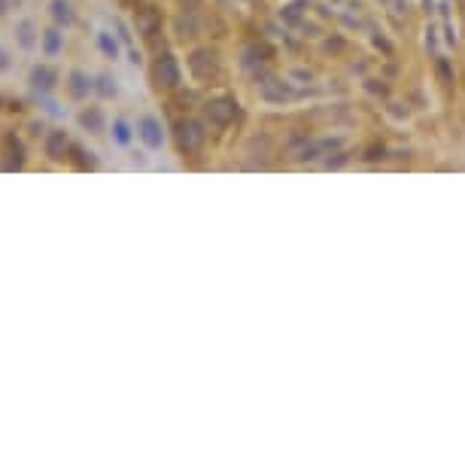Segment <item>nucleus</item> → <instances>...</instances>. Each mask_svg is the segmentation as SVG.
<instances>
[{
  "label": "nucleus",
  "mask_w": 465,
  "mask_h": 465,
  "mask_svg": "<svg viewBox=\"0 0 465 465\" xmlns=\"http://www.w3.org/2000/svg\"><path fill=\"white\" fill-rule=\"evenodd\" d=\"M73 152L79 155V159H76V168H79V170H91V168H95V159H86L88 152H82L79 146H73Z\"/></svg>",
  "instance_id": "19"
},
{
  "label": "nucleus",
  "mask_w": 465,
  "mask_h": 465,
  "mask_svg": "<svg viewBox=\"0 0 465 465\" xmlns=\"http://www.w3.org/2000/svg\"><path fill=\"white\" fill-rule=\"evenodd\" d=\"M52 18H55V25H64V27H67V25L73 22L70 0H52Z\"/></svg>",
  "instance_id": "13"
},
{
  "label": "nucleus",
  "mask_w": 465,
  "mask_h": 465,
  "mask_svg": "<svg viewBox=\"0 0 465 465\" xmlns=\"http://www.w3.org/2000/svg\"><path fill=\"white\" fill-rule=\"evenodd\" d=\"M15 34H18V43H22L25 49H34V46H36V36H34V22H31V18H25V22H18Z\"/></svg>",
  "instance_id": "15"
},
{
  "label": "nucleus",
  "mask_w": 465,
  "mask_h": 465,
  "mask_svg": "<svg viewBox=\"0 0 465 465\" xmlns=\"http://www.w3.org/2000/svg\"><path fill=\"white\" fill-rule=\"evenodd\" d=\"M4 152H6V164H4L6 170H18L25 164V146H22V140H18L15 134L4 137Z\"/></svg>",
  "instance_id": "9"
},
{
  "label": "nucleus",
  "mask_w": 465,
  "mask_h": 465,
  "mask_svg": "<svg viewBox=\"0 0 465 465\" xmlns=\"http://www.w3.org/2000/svg\"><path fill=\"white\" fill-rule=\"evenodd\" d=\"M95 88H97L104 97H113V95H116V79L109 76V73H100L97 82H95Z\"/></svg>",
  "instance_id": "16"
},
{
  "label": "nucleus",
  "mask_w": 465,
  "mask_h": 465,
  "mask_svg": "<svg viewBox=\"0 0 465 465\" xmlns=\"http://www.w3.org/2000/svg\"><path fill=\"white\" fill-rule=\"evenodd\" d=\"M27 82H31L36 91H52L55 86H58V70H55L52 64H34Z\"/></svg>",
  "instance_id": "7"
},
{
  "label": "nucleus",
  "mask_w": 465,
  "mask_h": 465,
  "mask_svg": "<svg viewBox=\"0 0 465 465\" xmlns=\"http://www.w3.org/2000/svg\"><path fill=\"white\" fill-rule=\"evenodd\" d=\"M137 31H140L143 36H155L161 27V13L155 6H146V9H137V18H134Z\"/></svg>",
  "instance_id": "8"
},
{
  "label": "nucleus",
  "mask_w": 465,
  "mask_h": 465,
  "mask_svg": "<svg viewBox=\"0 0 465 465\" xmlns=\"http://www.w3.org/2000/svg\"><path fill=\"white\" fill-rule=\"evenodd\" d=\"M9 67V58H6V49L0 46V70H6Z\"/></svg>",
  "instance_id": "20"
},
{
  "label": "nucleus",
  "mask_w": 465,
  "mask_h": 465,
  "mask_svg": "<svg viewBox=\"0 0 465 465\" xmlns=\"http://www.w3.org/2000/svg\"><path fill=\"white\" fill-rule=\"evenodd\" d=\"M97 46H100V49H104L107 58H116V55H119V46H116V40H113V36H109V34H104V31L97 34Z\"/></svg>",
  "instance_id": "17"
},
{
  "label": "nucleus",
  "mask_w": 465,
  "mask_h": 465,
  "mask_svg": "<svg viewBox=\"0 0 465 465\" xmlns=\"http://www.w3.org/2000/svg\"><path fill=\"white\" fill-rule=\"evenodd\" d=\"M137 134H140V140L149 146V149H159V146L164 143L161 122L155 116H140V122H137Z\"/></svg>",
  "instance_id": "6"
},
{
  "label": "nucleus",
  "mask_w": 465,
  "mask_h": 465,
  "mask_svg": "<svg viewBox=\"0 0 465 465\" xmlns=\"http://www.w3.org/2000/svg\"><path fill=\"white\" fill-rule=\"evenodd\" d=\"M67 79H70V82H67V88H70V95H73V97H88V91L95 88V82H91L82 70H73Z\"/></svg>",
  "instance_id": "11"
},
{
  "label": "nucleus",
  "mask_w": 465,
  "mask_h": 465,
  "mask_svg": "<svg viewBox=\"0 0 465 465\" xmlns=\"http://www.w3.org/2000/svg\"><path fill=\"white\" fill-rule=\"evenodd\" d=\"M186 4H195V0H186Z\"/></svg>",
  "instance_id": "23"
},
{
  "label": "nucleus",
  "mask_w": 465,
  "mask_h": 465,
  "mask_svg": "<svg viewBox=\"0 0 465 465\" xmlns=\"http://www.w3.org/2000/svg\"><path fill=\"white\" fill-rule=\"evenodd\" d=\"M113 137H116V143H122V146L131 140V128H128V122L116 119V122H113Z\"/></svg>",
  "instance_id": "18"
},
{
  "label": "nucleus",
  "mask_w": 465,
  "mask_h": 465,
  "mask_svg": "<svg viewBox=\"0 0 465 465\" xmlns=\"http://www.w3.org/2000/svg\"><path fill=\"white\" fill-rule=\"evenodd\" d=\"M64 49V34L58 27H49V31H43V55L46 58H58Z\"/></svg>",
  "instance_id": "10"
},
{
  "label": "nucleus",
  "mask_w": 465,
  "mask_h": 465,
  "mask_svg": "<svg viewBox=\"0 0 465 465\" xmlns=\"http://www.w3.org/2000/svg\"><path fill=\"white\" fill-rule=\"evenodd\" d=\"M73 146H70V137L64 134V131H49V137H46V143H43V152H46V159L49 161H64V159H70V152Z\"/></svg>",
  "instance_id": "5"
},
{
  "label": "nucleus",
  "mask_w": 465,
  "mask_h": 465,
  "mask_svg": "<svg viewBox=\"0 0 465 465\" xmlns=\"http://www.w3.org/2000/svg\"><path fill=\"white\" fill-rule=\"evenodd\" d=\"M6 13V0H0V15H4Z\"/></svg>",
  "instance_id": "21"
},
{
  "label": "nucleus",
  "mask_w": 465,
  "mask_h": 465,
  "mask_svg": "<svg viewBox=\"0 0 465 465\" xmlns=\"http://www.w3.org/2000/svg\"><path fill=\"white\" fill-rule=\"evenodd\" d=\"M262 95L268 97V100H283V97H289V91L283 88V82H280V79L268 76V79L262 82Z\"/></svg>",
  "instance_id": "14"
},
{
  "label": "nucleus",
  "mask_w": 465,
  "mask_h": 465,
  "mask_svg": "<svg viewBox=\"0 0 465 465\" xmlns=\"http://www.w3.org/2000/svg\"><path fill=\"white\" fill-rule=\"evenodd\" d=\"M189 70H191V76L201 79V82L213 79L216 73H219V58H216V52H210V49H198V52H191V58H189Z\"/></svg>",
  "instance_id": "4"
},
{
  "label": "nucleus",
  "mask_w": 465,
  "mask_h": 465,
  "mask_svg": "<svg viewBox=\"0 0 465 465\" xmlns=\"http://www.w3.org/2000/svg\"><path fill=\"white\" fill-rule=\"evenodd\" d=\"M204 116H207V122L213 125V128H228V125L234 122V116H237L234 97H228V95L210 97L207 104H204Z\"/></svg>",
  "instance_id": "3"
},
{
  "label": "nucleus",
  "mask_w": 465,
  "mask_h": 465,
  "mask_svg": "<svg viewBox=\"0 0 465 465\" xmlns=\"http://www.w3.org/2000/svg\"><path fill=\"white\" fill-rule=\"evenodd\" d=\"M173 140H177V149L180 152H198L201 146H204L207 140V131H204V125L195 122V119H180L177 125H173Z\"/></svg>",
  "instance_id": "1"
},
{
  "label": "nucleus",
  "mask_w": 465,
  "mask_h": 465,
  "mask_svg": "<svg viewBox=\"0 0 465 465\" xmlns=\"http://www.w3.org/2000/svg\"><path fill=\"white\" fill-rule=\"evenodd\" d=\"M79 125L88 128L91 134H100V131H104V113H100L97 107H86L79 113Z\"/></svg>",
  "instance_id": "12"
},
{
  "label": "nucleus",
  "mask_w": 465,
  "mask_h": 465,
  "mask_svg": "<svg viewBox=\"0 0 465 465\" xmlns=\"http://www.w3.org/2000/svg\"><path fill=\"white\" fill-rule=\"evenodd\" d=\"M149 76H152V82H155V88L170 91V88H177V86H180L182 73H180V64H177V58L164 52V55H159V58L152 61Z\"/></svg>",
  "instance_id": "2"
},
{
  "label": "nucleus",
  "mask_w": 465,
  "mask_h": 465,
  "mask_svg": "<svg viewBox=\"0 0 465 465\" xmlns=\"http://www.w3.org/2000/svg\"><path fill=\"white\" fill-rule=\"evenodd\" d=\"M0 109H4V97H0Z\"/></svg>",
  "instance_id": "22"
}]
</instances>
